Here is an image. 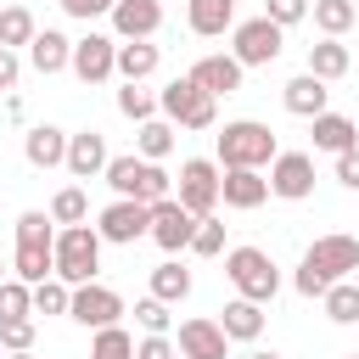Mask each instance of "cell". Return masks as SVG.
<instances>
[{"label": "cell", "instance_id": "46", "mask_svg": "<svg viewBox=\"0 0 359 359\" xmlns=\"http://www.w3.org/2000/svg\"><path fill=\"white\" fill-rule=\"evenodd\" d=\"M241 359H280L275 348H252V353H241Z\"/></svg>", "mask_w": 359, "mask_h": 359}, {"label": "cell", "instance_id": "4", "mask_svg": "<svg viewBox=\"0 0 359 359\" xmlns=\"http://www.w3.org/2000/svg\"><path fill=\"white\" fill-rule=\"evenodd\" d=\"M107 185L118 191V196H135V202H163V196H174V180L163 174V163H146L140 151H129V157H107Z\"/></svg>", "mask_w": 359, "mask_h": 359}, {"label": "cell", "instance_id": "13", "mask_svg": "<svg viewBox=\"0 0 359 359\" xmlns=\"http://www.w3.org/2000/svg\"><path fill=\"white\" fill-rule=\"evenodd\" d=\"M67 67L79 73V84H101V79H112V73H118V39H107V34H84V39H73Z\"/></svg>", "mask_w": 359, "mask_h": 359}, {"label": "cell", "instance_id": "37", "mask_svg": "<svg viewBox=\"0 0 359 359\" xmlns=\"http://www.w3.org/2000/svg\"><path fill=\"white\" fill-rule=\"evenodd\" d=\"M118 112H123V118H135V123H146V118L157 112V95H151V90H140V84H123V90H118Z\"/></svg>", "mask_w": 359, "mask_h": 359}, {"label": "cell", "instance_id": "35", "mask_svg": "<svg viewBox=\"0 0 359 359\" xmlns=\"http://www.w3.org/2000/svg\"><path fill=\"white\" fill-rule=\"evenodd\" d=\"M67 297H73V286L62 275H45L34 286V314H67Z\"/></svg>", "mask_w": 359, "mask_h": 359}, {"label": "cell", "instance_id": "25", "mask_svg": "<svg viewBox=\"0 0 359 359\" xmlns=\"http://www.w3.org/2000/svg\"><path fill=\"white\" fill-rule=\"evenodd\" d=\"M314 129V151H348V146H359V129H353V118H342V112H320V118H309Z\"/></svg>", "mask_w": 359, "mask_h": 359}, {"label": "cell", "instance_id": "19", "mask_svg": "<svg viewBox=\"0 0 359 359\" xmlns=\"http://www.w3.org/2000/svg\"><path fill=\"white\" fill-rule=\"evenodd\" d=\"M22 157H28L34 168H62V157H67V129L34 123V129L22 135Z\"/></svg>", "mask_w": 359, "mask_h": 359}, {"label": "cell", "instance_id": "11", "mask_svg": "<svg viewBox=\"0 0 359 359\" xmlns=\"http://www.w3.org/2000/svg\"><path fill=\"white\" fill-rule=\"evenodd\" d=\"M101 241H118V247H135L146 230H151V202H135V196H118L112 208H101Z\"/></svg>", "mask_w": 359, "mask_h": 359}, {"label": "cell", "instance_id": "27", "mask_svg": "<svg viewBox=\"0 0 359 359\" xmlns=\"http://www.w3.org/2000/svg\"><path fill=\"white\" fill-rule=\"evenodd\" d=\"M11 275L39 286L45 275H56V258H50V241H17V258H11Z\"/></svg>", "mask_w": 359, "mask_h": 359}, {"label": "cell", "instance_id": "6", "mask_svg": "<svg viewBox=\"0 0 359 359\" xmlns=\"http://www.w3.org/2000/svg\"><path fill=\"white\" fill-rule=\"evenodd\" d=\"M157 112H163L168 123H180V129H213V118H219L213 95L196 90L191 79H168V84L157 90Z\"/></svg>", "mask_w": 359, "mask_h": 359}, {"label": "cell", "instance_id": "12", "mask_svg": "<svg viewBox=\"0 0 359 359\" xmlns=\"http://www.w3.org/2000/svg\"><path fill=\"white\" fill-rule=\"evenodd\" d=\"M67 314H73L79 325L101 331V325H118V314H123V297H118L112 286H101V280H84V286H73V297H67Z\"/></svg>", "mask_w": 359, "mask_h": 359}, {"label": "cell", "instance_id": "20", "mask_svg": "<svg viewBox=\"0 0 359 359\" xmlns=\"http://www.w3.org/2000/svg\"><path fill=\"white\" fill-rule=\"evenodd\" d=\"M219 331H224L230 342H258V337H264V303H252V297L224 303V309H219Z\"/></svg>", "mask_w": 359, "mask_h": 359}, {"label": "cell", "instance_id": "48", "mask_svg": "<svg viewBox=\"0 0 359 359\" xmlns=\"http://www.w3.org/2000/svg\"><path fill=\"white\" fill-rule=\"evenodd\" d=\"M0 280H6V258H0Z\"/></svg>", "mask_w": 359, "mask_h": 359}, {"label": "cell", "instance_id": "41", "mask_svg": "<svg viewBox=\"0 0 359 359\" xmlns=\"http://www.w3.org/2000/svg\"><path fill=\"white\" fill-rule=\"evenodd\" d=\"M264 17H269V22H280V28H292V22H303V17H309V0H264Z\"/></svg>", "mask_w": 359, "mask_h": 359}, {"label": "cell", "instance_id": "44", "mask_svg": "<svg viewBox=\"0 0 359 359\" xmlns=\"http://www.w3.org/2000/svg\"><path fill=\"white\" fill-rule=\"evenodd\" d=\"M135 359H174V342L146 331V342H135Z\"/></svg>", "mask_w": 359, "mask_h": 359}, {"label": "cell", "instance_id": "1", "mask_svg": "<svg viewBox=\"0 0 359 359\" xmlns=\"http://www.w3.org/2000/svg\"><path fill=\"white\" fill-rule=\"evenodd\" d=\"M359 269V236H320L309 252H303V264H297V292L303 297H325V286L331 280H348Z\"/></svg>", "mask_w": 359, "mask_h": 359}, {"label": "cell", "instance_id": "49", "mask_svg": "<svg viewBox=\"0 0 359 359\" xmlns=\"http://www.w3.org/2000/svg\"><path fill=\"white\" fill-rule=\"evenodd\" d=\"M348 359H359V353H348Z\"/></svg>", "mask_w": 359, "mask_h": 359}, {"label": "cell", "instance_id": "28", "mask_svg": "<svg viewBox=\"0 0 359 359\" xmlns=\"http://www.w3.org/2000/svg\"><path fill=\"white\" fill-rule=\"evenodd\" d=\"M309 17H314V28H320L325 39H342V34L359 22V6H353V0H309Z\"/></svg>", "mask_w": 359, "mask_h": 359}, {"label": "cell", "instance_id": "36", "mask_svg": "<svg viewBox=\"0 0 359 359\" xmlns=\"http://www.w3.org/2000/svg\"><path fill=\"white\" fill-rule=\"evenodd\" d=\"M22 314H34V286L28 280H0V320H22Z\"/></svg>", "mask_w": 359, "mask_h": 359}, {"label": "cell", "instance_id": "29", "mask_svg": "<svg viewBox=\"0 0 359 359\" xmlns=\"http://www.w3.org/2000/svg\"><path fill=\"white\" fill-rule=\"evenodd\" d=\"M135 151H140L146 163H163V157L174 151V123H168V118H146L140 135H135Z\"/></svg>", "mask_w": 359, "mask_h": 359}, {"label": "cell", "instance_id": "21", "mask_svg": "<svg viewBox=\"0 0 359 359\" xmlns=\"http://www.w3.org/2000/svg\"><path fill=\"white\" fill-rule=\"evenodd\" d=\"M280 101H286V112H292V118H320V112H325V101H331V90H325V79L297 73V79L280 90Z\"/></svg>", "mask_w": 359, "mask_h": 359}, {"label": "cell", "instance_id": "7", "mask_svg": "<svg viewBox=\"0 0 359 359\" xmlns=\"http://www.w3.org/2000/svg\"><path fill=\"white\" fill-rule=\"evenodd\" d=\"M230 34H236L230 56H236L241 67H269V62L280 56V45H286V28L269 22V17H247V22H236Z\"/></svg>", "mask_w": 359, "mask_h": 359}, {"label": "cell", "instance_id": "42", "mask_svg": "<svg viewBox=\"0 0 359 359\" xmlns=\"http://www.w3.org/2000/svg\"><path fill=\"white\" fill-rule=\"evenodd\" d=\"M337 180H342L348 191H359V146H348V151H337Z\"/></svg>", "mask_w": 359, "mask_h": 359}, {"label": "cell", "instance_id": "30", "mask_svg": "<svg viewBox=\"0 0 359 359\" xmlns=\"http://www.w3.org/2000/svg\"><path fill=\"white\" fill-rule=\"evenodd\" d=\"M320 303H325V320H337V325H359V286H353V280H331Z\"/></svg>", "mask_w": 359, "mask_h": 359}, {"label": "cell", "instance_id": "47", "mask_svg": "<svg viewBox=\"0 0 359 359\" xmlns=\"http://www.w3.org/2000/svg\"><path fill=\"white\" fill-rule=\"evenodd\" d=\"M11 359H34V353H28V348H22V353H11Z\"/></svg>", "mask_w": 359, "mask_h": 359}, {"label": "cell", "instance_id": "22", "mask_svg": "<svg viewBox=\"0 0 359 359\" xmlns=\"http://www.w3.org/2000/svg\"><path fill=\"white\" fill-rule=\"evenodd\" d=\"M67 56H73V39L67 34H56V28H39L34 39H28V62H34V73H62L67 67Z\"/></svg>", "mask_w": 359, "mask_h": 359}, {"label": "cell", "instance_id": "34", "mask_svg": "<svg viewBox=\"0 0 359 359\" xmlns=\"http://www.w3.org/2000/svg\"><path fill=\"white\" fill-rule=\"evenodd\" d=\"M90 359H135V337L123 325H101L90 342Z\"/></svg>", "mask_w": 359, "mask_h": 359}, {"label": "cell", "instance_id": "40", "mask_svg": "<svg viewBox=\"0 0 359 359\" xmlns=\"http://www.w3.org/2000/svg\"><path fill=\"white\" fill-rule=\"evenodd\" d=\"M0 348H11V353L34 348V314H22V320H0Z\"/></svg>", "mask_w": 359, "mask_h": 359}, {"label": "cell", "instance_id": "14", "mask_svg": "<svg viewBox=\"0 0 359 359\" xmlns=\"http://www.w3.org/2000/svg\"><path fill=\"white\" fill-rule=\"evenodd\" d=\"M219 202L236 208V213H252V208L269 202V180H264L258 168H224V174H219Z\"/></svg>", "mask_w": 359, "mask_h": 359}, {"label": "cell", "instance_id": "2", "mask_svg": "<svg viewBox=\"0 0 359 359\" xmlns=\"http://www.w3.org/2000/svg\"><path fill=\"white\" fill-rule=\"evenodd\" d=\"M275 151H280V140L258 118H236L219 129V168H269Z\"/></svg>", "mask_w": 359, "mask_h": 359}, {"label": "cell", "instance_id": "31", "mask_svg": "<svg viewBox=\"0 0 359 359\" xmlns=\"http://www.w3.org/2000/svg\"><path fill=\"white\" fill-rule=\"evenodd\" d=\"M151 297H163V303H185V297H191V269H180L174 258L157 264V269H151Z\"/></svg>", "mask_w": 359, "mask_h": 359}, {"label": "cell", "instance_id": "18", "mask_svg": "<svg viewBox=\"0 0 359 359\" xmlns=\"http://www.w3.org/2000/svg\"><path fill=\"white\" fill-rule=\"evenodd\" d=\"M241 73H247V67H241L236 56H202V62H196V67H191L185 79H191L196 90H208V95L219 101V95H236V90H241Z\"/></svg>", "mask_w": 359, "mask_h": 359}, {"label": "cell", "instance_id": "32", "mask_svg": "<svg viewBox=\"0 0 359 359\" xmlns=\"http://www.w3.org/2000/svg\"><path fill=\"white\" fill-rule=\"evenodd\" d=\"M34 34H39V22H34V11H28V6H0V45H6V50L28 45Z\"/></svg>", "mask_w": 359, "mask_h": 359}, {"label": "cell", "instance_id": "39", "mask_svg": "<svg viewBox=\"0 0 359 359\" xmlns=\"http://www.w3.org/2000/svg\"><path fill=\"white\" fill-rule=\"evenodd\" d=\"M135 320H140L151 337H168V303H163V297H140V303H135Z\"/></svg>", "mask_w": 359, "mask_h": 359}, {"label": "cell", "instance_id": "51", "mask_svg": "<svg viewBox=\"0 0 359 359\" xmlns=\"http://www.w3.org/2000/svg\"><path fill=\"white\" fill-rule=\"evenodd\" d=\"M353 6H359V0H353Z\"/></svg>", "mask_w": 359, "mask_h": 359}, {"label": "cell", "instance_id": "45", "mask_svg": "<svg viewBox=\"0 0 359 359\" xmlns=\"http://www.w3.org/2000/svg\"><path fill=\"white\" fill-rule=\"evenodd\" d=\"M17 73H22L17 50H6V45H0V90H11V84H17Z\"/></svg>", "mask_w": 359, "mask_h": 359}, {"label": "cell", "instance_id": "24", "mask_svg": "<svg viewBox=\"0 0 359 359\" xmlns=\"http://www.w3.org/2000/svg\"><path fill=\"white\" fill-rule=\"evenodd\" d=\"M157 62H163V50H157L151 39H123V45H118V73H123V84H146V79L157 73Z\"/></svg>", "mask_w": 359, "mask_h": 359}, {"label": "cell", "instance_id": "38", "mask_svg": "<svg viewBox=\"0 0 359 359\" xmlns=\"http://www.w3.org/2000/svg\"><path fill=\"white\" fill-rule=\"evenodd\" d=\"M191 252L196 258H219L224 252V224L208 213V219H196V236H191Z\"/></svg>", "mask_w": 359, "mask_h": 359}, {"label": "cell", "instance_id": "8", "mask_svg": "<svg viewBox=\"0 0 359 359\" xmlns=\"http://www.w3.org/2000/svg\"><path fill=\"white\" fill-rule=\"evenodd\" d=\"M174 196H180L196 219H208V213L219 208V163H208V157L180 163V185H174Z\"/></svg>", "mask_w": 359, "mask_h": 359}, {"label": "cell", "instance_id": "23", "mask_svg": "<svg viewBox=\"0 0 359 359\" xmlns=\"http://www.w3.org/2000/svg\"><path fill=\"white\" fill-rule=\"evenodd\" d=\"M185 22H191V34L219 39L224 28H236V0H191L185 6Z\"/></svg>", "mask_w": 359, "mask_h": 359}, {"label": "cell", "instance_id": "15", "mask_svg": "<svg viewBox=\"0 0 359 359\" xmlns=\"http://www.w3.org/2000/svg\"><path fill=\"white\" fill-rule=\"evenodd\" d=\"M107 135L101 129H79V135H67V157H62V168L73 174V180H95L101 168H107Z\"/></svg>", "mask_w": 359, "mask_h": 359}, {"label": "cell", "instance_id": "10", "mask_svg": "<svg viewBox=\"0 0 359 359\" xmlns=\"http://www.w3.org/2000/svg\"><path fill=\"white\" fill-rule=\"evenodd\" d=\"M269 196H280V202L314 196V157L309 151H275V163H269Z\"/></svg>", "mask_w": 359, "mask_h": 359}, {"label": "cell", "instance_id": "9", "mask_svg": "<svg viewBox=\"0 0 359 359\" xmlns=\"http://www.w3.org/2000/svg\"><path fill=\"white\" fill-rule=\"evenodd\" d=\"M163 252H185L191 247V236H196V213L180 202V196H163V202H151V230H146Z\"/></svg>", "mask_w": 359, "mask_h": 359}, {"label": "cell", "instance_id": "5", "mask_svg": "<svg viewBox=\"0 0 359 359\" xmlns=\"http://www.w3.org/2000/svg\"><path fill=\"white\" fill-rule=\"evenodd\" d=\"M224 275H230V286H236L241 297H252V303H269V297L280 292V269H275V258H269L264 247H230V252H224Z\"/></svg>", "mask_w": 359, "mask_h": 359}, {"label": "cell", "instance_id": "50", "mask_svg": "<svg viewBox=\"0 0 359 359\" xmlns=\"http://www.w3.org/2000/svg\"><path fill=\"white\" fill-rule=\"evenodd\" d=\"M353 129H359V118H353Z\"/></svg>", "mask_w": 359, "mask_h": 359}, {"label": "cell", "instance_id": "33", "mask_svg": "<svg viewBox=\"0 0 359 359\" xmlns=\"http://www.w3.org/2000/svg\"><path fill=\"white\" fill-rule=\"evenodd\" d=\"M50 219H56V224H84V219H90V196H84L79 185H62V191L50 196Z\"/></svg>", "mask_w": 359, "mask_h": 359}, {"label": "cell", "instance_id": "17", "mask_svg": "<svg viewBox=\"0 0 359 359\" xmlns=\"http://www.w3.org/2000/svg\"><path fill=\"white\" fill-rule=\"evenodd\" d=\"M180 359H230V337L219 331V320H185L180 325Z\"/></svg>", "mask_w": 359, "mask_h": 359}, {"label": "cell", "instance_id": "3", "mask_svg": "<svg viewBox=\"0 0 359 359\" xmlns=\"http://www.w3.org/2000/svg\"><path fill=\"white\" fill-rule=\"evenodd\" d=\"M50 258H56V275L67 286L95 280V269H101V230L95 224H62L56 241H50Z\"/></svg>", "mask_w": 359, "mask_h": 359}, {"label": "cell", "instance_id": "16", "mask_svg": "<svg viewBox=\"0 0 359 359\" xmlns=\"http://www.w3.org/2000/svg\"><path fill=\"white\" fill-rule=\"evenodd\" d=\"M112 28L118 39H151L163 28V0H112Z\"/></svg>", "mask_w": 359, "mask_h": 359}, {"label": "cell", "instance_id": "43", "mask_svg": "<svg viewBox=\"0 0 359 359\" xmlns=\"http://www.w3.org/2000/svg\"><path fill=\"white\" fill-rule=\"evenodd\" d=\"M62 11H67V17H79V22H90V17H107V11H112V0H62Z\"/></svg>", "mask_w": 359, "mask_h": 359}, {"label": "cell", "instance_id": "26", "mask_svg": "<svg viewBox=\"0 0 359 359\" xmlns=\"http://www.w3.org/2000/svg\"><path fill=\"white\" fill-rule=\"evenodd\" d=\"M348 67H353V50H348L342 39H320V45H309V73H314V79L337 84Z\"/></svg>", "mask_w": 359, "mask_h": 359}]
</instances>
